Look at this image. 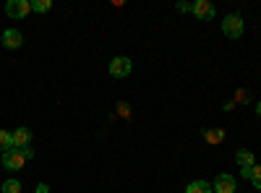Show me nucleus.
<instances>
[{
	"mask_svg": "<svg viewBox=\"0 0 261 193\" xmlns=\"http://www.w3.org/2000/svg\"><path fill=\"white\" fill-rule=\"evenodd\" d=\"M130 68H134V63H130V58H115L113 63H110V76H115V78H123V76H128L130 73Z\"/></svg>",
	"mask_w": 261,
	"mask_h": 193,
	"instance_id": "20e7f679",
	"label": "nucleus"
},
{
	"mask_svg": "<svg viewBox=\"0 0 261 193\" xmlns=\"http://www.w3.org/2000/svg\"><path fill=\"white\" fill-rule=\"evenodd\" d=\"M11 136H13V146H16V149H24V146H29V141H32V131H29V128H16Z\"/></svg>",
	"mask_w": 261,
	"mask_h": 193,
	"instance_id": "6e6552de",
	"label": "nucleus"
},
{
	"mask_svg": "<svg viewBox=\"0 0 261 193\" xmlns=\"http://www.w3.org/2000/svg\"><path fill=\"white\" fill-rule=\"evenodd\" d=\"M32 157H34V149H29V146H24V149L11 146L8 152H3V167L11 170V173H16V170H21L27 164V159H32Z\"/></svg>",
	"mask_w": 261,
	"mask_h": 193,
	"instance_id": "f257e3e1",
	"label": "nucleus"
},
{
	"mask_svg": "<svg viewBox=\"0 0 261 193\" xmlns=\"http://www.w3.org/2000/svg\"><path fill=\"white\" fill-rule=\"evenodd\" d=\"M217 193H235V178L232 175H220L212 185Z\"/></svg>",
	"mask_w": 261,
	"mask_h": 193,
	"instance_id": "0eeeda50",
	"label": "nucleus"
},
{
	"mask_svg": "<svg viewBox=\"0 0 261 193\" xmlns=\"http://www.w3.org/2000/svg\"><path fill=\"white\" fill-rule=\"evenodd\" d=\"M37 193H50V185H47V183H39V185H37Z\"/></svg>",
	"mask_w": 261,
	"mask_h": 193,
	"instance_id": "a211bd4d",
	"label": "nucleus"
},
{
	"mask_svg": "<svg viewBox=\"0 0 261 193\" xmlns=\"http://www.w3.org/2000/svg\"><path fill=\"white\" fill-rule=\"evenodd\" d=\"M175 8H178L180 13H186V11H193V6H191V3H178Z\"/></svg>",
	"mask_w": 261,
	"mask_h": 193,
	"instance_id": "f3484780",
	"label": "nucleus"
},
{
	"mask_svg": "<svg viewBox=\"0 0 261 193\" xmlns=\"http://www.w3.org/2000/svg\"><path fill=\"white\" fill-rule=\"evenodd\" d=\"M204 139H206L209 144H220V141H225V131H222V128H214V131H204Z\"/></svg>",
	"mask_w": 261,
	"mask_h": 193,
	"instance_id": "9b49d317",
	"label": "nucleus"
},
{
	"mask_svg": "<svg viewBox=\"0 0 261 193\" xmlns=\"http://www.w3.org/2000/svg\"><path fill=\"white\" fill-rule=\"evenodd\" d=\"M214 188H212V183H206V180H193V183H188V188H186V193H212Z\"/></svg>",
	"mask_w": 261,
	"mask_h": 193,
	"instance_id": "1a4fd4ad",
	"label": "nucleus"
},
{
	"mask_svg": "<svg viewBox=\"0 0 261 193\" xmlns=\"http://www.w3.org/2000/svg\"><path fill=\"white\" fill-rule=\"evenodd\" d=\"M11 146H13V136L8 131H0V152H8Z\"/></svg>",
	"mask_w": 261,
	"mask_h": 193,
	"instance_id": "f8f14e48",
	"label": "nucleus"
},
{
	"mask_svg": "<svg viewBox=\"0 0 261 193\" xmlns=\"http://www.w3.org/2000/svg\"><path fill=\"white\" fill-rule=\"evenodd\" d=\"M50 8H53L50 0H34V3H32V11H37V13H47Z\"/></svg>",
	"mask_w": 261,
	"mask_h": 193,
	"instance_id": "ddd939ff",
	"label": "nucleus"
},
{
	"mask_svg": "<svg viewBox=\"0 0 261 193\" xmlns=\"http://www.w3.org/2000/svg\"><path fill=\"white\" fill-rule=\"evenodd\" d=\"M222 32H225V37L238 39V37L243 34V18L238 16V13H230V16L222 21Z\"/></svg>",
	"mask_w": 261,
	"mask_h": 193,
	"instance_id": "f03ea898",
	"label": "nucleus"
},
{
	"mask_svg": "<svg viewBox=\"0 0 261 193\" xmlns=\"http://www.w3.org/2000/svg\"><path fill=\"white\" fill-rule=\"evenodd\" d=\"M21 42H24V37H21L18 29H6V32H3V45H6L8 50H18Z\"/></svg>",
	"mask_w": 261,
	"mask_h": 193,
	"instance_id": "423d86ee",
	"label": "nucleus"
},
{
	"mask_svg": "<svg viewBox=\"0 0 261 193\" xmlns=\"http://www.w3.org/2000/svg\"><path fill=\"white\" fill-rule=\"evenodd\" d=\"M193 16L199 21H209V18H214V6L209 3V0H196L193 3Z\"/></svg>",
	"mask_w": 261,
	"mask_h": 193,
	"instance_id": "39448f33",
	"label": "nucleus"
},
{
	"mask_svg": "<svg viewBox=\"0 0 261 193\" xmlns=\"http://www.w3.org/2000/svg\"><path fill=\"white\" fill-rule=\"evenodd\" d=\"M251 183L256 185V190H261V164H253V170H251Z\"/></svg>",
	"mask_w": 261,
	"mask_h": 193,
	"instance_id": "2eb2a0df",
	"label": "nucleus"
},
{
	"mask_svg": "<svg viewBox=\"0 0 261 193\" xmlns=\"http://www.w3.org/2000/svg\"><path fill=\"white\" fill-rule=\"evenodd\" d=\"M256 115H258V118H261V102H258V104H256Z\"/></svg>",
	"mask_w": 261,
	"mask_h": 193,
	"instance_id": "aec40b11",
	"label": "nucleus"
},
{
	"mask_svg": "<svg viewBox=\"0 0 261 193\" xmlns=\"http://www.w3.org/2000/svg\"><path fill=\"white\" fill-rule=\"evenodd\" d=\"M251 170H253V167H243V170H241V175H243V178H248V180H251Z\"/></svg>",
	"mask_w": 261,
	"mask_h": 193,
	"instance_id": "6ab92c4d",
	"label": "nucleus"
},
{
	"mask_svg": "<svg viewBox=\"0 0 261 193\" xmlns=\"http://www.w3.org/2000/svg\"><path fill=\"white\" fill-rule=\"evenodd\" d=\"M32 13V3H27V0H8L6 3V16L11 18H27Z\"/></svg>",
	"mask_w": 261,
	"mask_h": 193,
	"instance_id": "7ed1b4c3",
	"label": "nucleus"
},
{
	"mask_svg": "<svg viewBox=\"0 0 261 193\" xmlns=\"http://www.w3.org/2000/svg\"><path fill=\"white\" fill-rule=\"evenodd\" d=\"M118 113H120V115H130V110H128L125 102H118Z\"/></svg>",
	"mask_w": 261,
	"mask_h": 193,
	"instance_id": "dca6fc26",
	"label": "nucleus"
},
{
	"mask_svg": "<svg viewBox=\"0 0 261 193\" xmlns=\"http://www.w3.org/2000/svg\"><path fill=\"white\" fill-rule=\"evenodd\" d=\"M235 159H238V164H241V167H253L256 164V157L248 152V149H241V152L235 154Z\"/></svg>",
	"mask_w": 261,
	"mask_h": 193,
	"instance_id": "9d476101",
	"label": "nucleus"
},
{
	"mask_svg": "<svg viewBox=\"0 0 261 193\" xmlns=\"http://www.w3.org/2000/svg\"><path fill=\"white\" fill-rule=\"evenodd\" d=\"M0 190H3V193H21V183L18 180H6Z\"/></svg>",
	"mask_w": 261,
	"mask_h": 193,
	"instance_id": "4468645a",
	"label": "nucleus"
}]
</instances>
